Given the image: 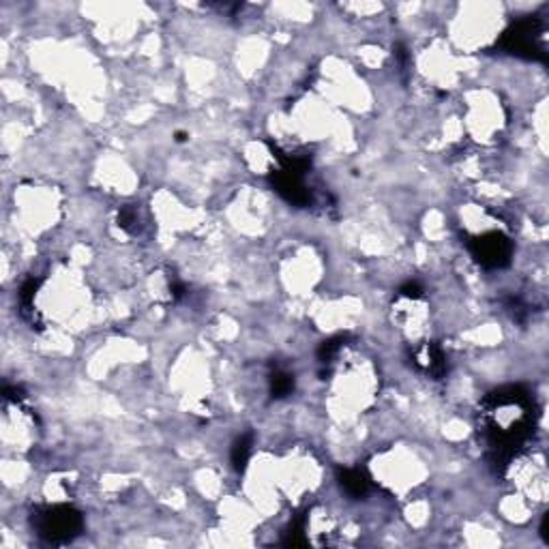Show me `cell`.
Instances as JSON below:
<instances>
[{"mask_svg": "<svg viewBox=\"0 0 549 549\" xmlns=\"http://www.w3.org/2000/svg\"><path fill=\"white\" fill-rule=\"evenodd\" d=\"M82 513L69 504H54L37 508L32 513V528L45 543H69L82 532Z\"/></svg>", "mask_w": 549, "mask_h": 549, "instance_id": "cell-1", "label": "cell"}, {"mask_svg": "<svg viewBox=\"0 0 549 549\" xmlns=\"http://www.w3.org/2000/svg\"><path fill=\"white\" fill-rule=\"evenodd\" d=\"M541 22L537 17H526L510 26L502 37L498 45L515 56H524V59H532V61H545V50L539 41L541 37Z\"/></svg>", "mask_w": 549, "mask_h": 549, "instance_id": "cell-2", "label": "cell"}, {"mask_svg": "<svg viewBox=\"0 0 549 549\" xmlns=\"http://www.w3.org/2000/svg\"><path fill=\"white\" fill-rule=\"evenodd\" d=\"M468 249L481 267L485 269H502L510 262L513 253V245L500 232H489L483 236H477L468 242Z\"/></svg>", "mask_w": 549, "mask_h": 549, "instance_id": "cell-3", "label": "cell"}, {"mask_svg": "<svg viewBox=\"0 0 549 549\" xmlns=\"http://www.w3.org/2000/svg\"><path fill=\"white\" fill-rule=\"evenodd\" d=\"M273 187L279 196H283L288 202L296 204V206H307L311 202V194L307 191L305 183H302L300 174L288 172V169H277L273 174Z\"/></svg>", "mask_w": 549, "mask_h": 549, "instance_id": "cell-4", "label": "cell"}, {"mask_svg": "<svg viewBox=\"0 0 549 549\" xmlns=\"http://www.w3.org/2000/svg\"><path fill=\"white\" fill-rule=\"evenodd\" d=\"M414 363L419 365L421 369H425L429 375H433L435 380L446 373V356L442 354V350L435 344H427L425 348L414 352Z\"/></svg>", "mask_w": 549, "mask_h": 549, "instance_id": "cell-5", "label": "cell"}, {"mask_svg": "<svg viewBox=\"0 0 549 549\" xmlns=\"http://www.w3.org/2000/svg\"><path fill=\"white\" fill-rule=\"evenodd\" d=\"M339 483H342L344 491L352 498H361L369 491V479L361 470H342L339 472Z\"/></svg>", "mask_w": 549, "mask_h": 549, "instance_id": "cell-6", "label": "cell"}, {"mask_svg": "<svg viewBox=\"0 0 549 549\" xmlns=\"http://www.w3.org/2000/svg\"><path fill=\"white\" fill-rule=\"evenodd\" d=\"M251 444H253V435L245 433L240 438H236L234 446H232V466L236 472H242L247 468L249 455H251Z\"/></svg>", "mask_w": 549, "mask_h": 549, "instance_id": "cell-7", "label": "cell"}, {"mask_svg": "<svg viewBox=\"0 0 549 549\" xmlns=\"http://www.w3.org/2000/svg\"><path fill=\"white\" fill-rule=\"evenodd\" d=\"M269 384H271V395L275 400H281V397H288L294 391V375H290L283 369H275L269 377Z\"/></svg>", "mask_w": 549, "mask_h": 549, "instance_id": "cell-8", "label": "cell"}, {"mask_svg": "<svg viewBox=\"0 0 549 549\" xmlns=\"http://www.w3.org/2000/svg\"><path fill=\"white\" fill-rule=\"evenodd\" d=\"M344 342H346V337H344V335H339V337H333V339H329V342L322 344V346H320V350H318V358H320V363H322V365L331 363L333 358H335V354H337L339 350H342Z\"/></svg>", "mask_w": 549, "mask_h": 549, "instance_id": "cell-9", "label": "cell"}, {"mask_svg": "<svg viewBox=\"0 0 549 549\" xmlns=\"http://www.w3.org/2000/svg\"><path fill=\"white\" fill-rule=\"evenodd\" d=\"M39 288H41V279L30 277V279L24 281V286L20 288V305H22L24 311H30L34 294H37V290H39Z\"/></svg>", "mask_w": 549, "mask_h": 549, "instance_id": "cell-10", "label": "cell"}, {"mask_svg": "<svg viewBox=\"0 0 549 549\" xmlns=\"http://www.w3.org/2000/svg\"><path fill=\"white\" fill-rule=\"evenodd\" d=\"M302 532H305V517L292 521V526L288 530L286 545H305L307 541H305V537H302Z\"/></svg>", "mask_w": 549, "mask_h": 549, "instance_id": "cell-11", "label": "cell"}, {"mask_svg": "<svg viewBox=\"0 0 549 549\" xmlns=\"http://www.w3.org/2000/svg\"><path fill=\"white\" fill-rule=\"evenodd\" d=\"M136 223H138V215L131 206H125L123 211L118 213V225L127 232H136Z\"/></svg>", "mask_w": 549, "mask_h": 549, "instance_id": "cell-12", "label": "cell"}, {"mask_svg": "<svg viewBox=\"0 0 549 549\" xmlns=\"http://www.w3.org/2000/svg\"><path fill=\"white\" fill-rule=\"evenodd\" d=\"M400 292L404 294V296H408V298H419L421 294H423V290H421V286L416 281H408V283H404V286L400 288Z\"/></svg>", "mask_w": 549, "mask_h": 549, "instance_id": "cell-13", "label": "cell"}, {"mask_svg": "<svg viewBox=\"0 0 549 549\" xmlns=\"http://www.w3.org/2000/svg\"><path fill=\"white\" fill-rule=\"evenodd\" d=\"M5 397L7 400H13V402H20L22 400V389H13V386H5Z\"/></svg>", "mask_w": 549, "mask_h": 549, "instance_id": "cell-14", "label": "cell"}]
</instances>
